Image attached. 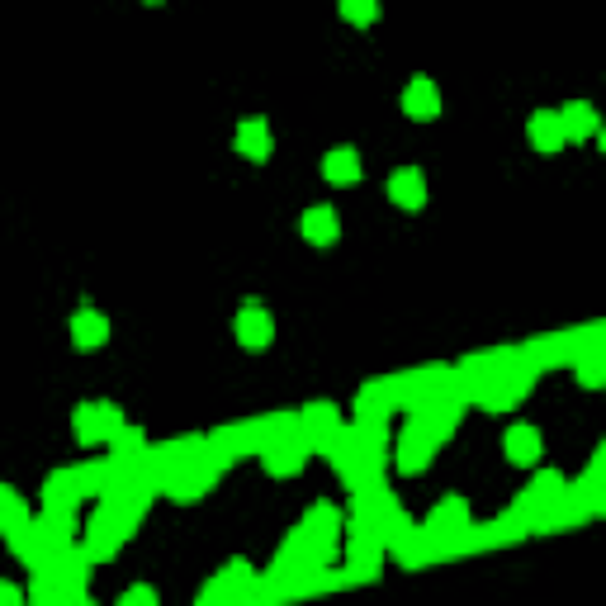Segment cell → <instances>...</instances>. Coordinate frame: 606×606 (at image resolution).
Here are the masks:
<instances>
[{"label":"cell","mask_w":606,"mask_h":606,"mask_svg":"<svg viewBox=\"0 0 606 606\" xmlns=\"http://www.w3.org/2000/svg\"><path fill=\"white\" fill-rule=\"evenodd\" d=\"M237 341L247 351H266L270 341H275V318H270L266 303H242V313H237Z\"/></svg>","instance_id":"6da1fadb"},{"label":"cell","mask_w":606,"mask_h":606,"mask_svg":"<svg viewBox=\"0 0 606 606\" xmlns=\"http://www.w3.org/2000/svg\"><path fill=\"white\" fill-rule=\"evenodd\" d=\"M389 199L398 204V209H422V204H427V176H422L417 166L393 171V176H389Z\"/></svg>","instance_id":"7a4b0ae2"},{"label":"cell","mask_w":606,"mask_h":606,"mask_svg":"<svg viewBox=\"0 0 606 606\" xmlns=\"http://www.w3.org/2000/svg\"><path fill=\"white\" fill-rule=\"evenodd\" d=\"M403 114H408V119H422V124L441 114V95H436V86H431L427 76H417V81L403 90Z\"/></svg>","instance_id":"3957f363"},{"label":"cell","mask_w":606,"mask_h":606,"mask_svg":"<svg viewBox=\"0 0 606 606\" xmlns=\"http://www.w3.org/2000/svg\"><path fill=\"white\" fill-rule=\"evenodd\" d=\"M237 152L247 161H270V152H275V138H270L266 119H247V124L237 128Z\"/></svg>","instance_id":"277c9868"},{"label":"cell","mask_w":606,"mask_h":606,"mask_svg":"<svg viewBox=\"0 0 606 606\" xmlns=\"http://www.w3.org/2000/svg\"><path fill=\"white\" fill-rule=\"evenodd\" d=\"M531 143H535V152H559V147L569 143V138H564V119H559L554 109L531 114Z\"/></svg>","instance_id":"5b68a950"},{"label":"cell","mask_w":606,"mask_h":606,"mask_svg":"<svg viewBox=\"0 0 606 606\" xmlns=\"http://www.w3.org/2000/svg\"><path fill=\"white\" fill-rule=\"evenodd\" d=\"M105 337H109V322L95 313V308H81L72 318V341L81 346V351H95V346H105Z\"/></svg>","instance_id":"8992f818"},{"label":"cell","mask_w":606,"mask_h":606,"mask_svg":"<svg viewBox=\"0 0 606 606\" xmlns=\"http://www.w3.org/2000/svg\"><path fill=\"white\" fill-rule=\"evenodd\" d=\"M322 176L332 180V185H356V180H360L356 147H332V152H327V161H322Z\"/></svg>","instance_id":"52a82bcc"},{"label":"cell","mask_w":606,"mask_h":606,"mask_svg":"<svg viewBox=\"0 0 606 606\" xmlns=\"http://www.w3.org/2000/svg\"><path fill=\"white\" fill-rule=\"evenodd\" d=\"M299 232L308 237V242L327 247V242H337V214H332L327 204H318V209H308V214L299 218Z\"/></svg>","instance_id":"ba28073f"},{"label":"cell","mask_w":606,"mask_h":606,"mask_svg":"<svg viewBox=\"0 0 606 606\" xmlns=\"http://www.w3.org/2000/svg\"><path fill=\"white\" fill-rule=\"evenodd\" d=\"M507 460H512V464H535V460H540V431L526 427V422L507 431Z\"/></svg>","instance_id":"9c48e42d"},{"label":"cell","mask_w":606,"mask_h":606,"mask_svg":"<svg viewBox=\"0 0 606 606\" xmlns=\"http://www.w3.org/2000/svg\"><path fill=\"white\" fill-rule=\"evenodd\" d=\"M559 119H564V138H588V133H597V114H592V105H583V100H573Z\"/></svg>","instance_id":"30bf717a"},{"label":"cell","mask_w":606,"mask_h":606,"mask_svg":"<svg viewBox=\"0 0 606 606\" xmlns=\"http://www.w3.org/2000/svg\"><path fill=\"white\" fill-rule=\"evenodd\" d=\"M341 15L351 24H375L379 19V0H341Z\"/></svg>","instance_id":"8fae6325"},{"label":"cell","mask_w":606,"mask_h":606,"mask_svg":"<svg viewBox=\"0 0 606 606\" xmlns=\"http://www.w3.org/2000/svg\"><path fill=\"white\" fill-rule=\"evenodd\" d=\"M147 5H161V0H147Z\"/></svg>","instance_id":"7c38bea8"}]
</instances>
